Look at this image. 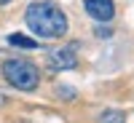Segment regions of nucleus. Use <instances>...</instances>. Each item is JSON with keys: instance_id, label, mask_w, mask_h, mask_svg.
<instances>
[{"instance_id": "7ed1b4c3", "label": "nucleus", "mask_w": 134, "mask_h": 123, "mask_svg": "<svg viewBox=\"0 0 134 123\" xmlns=\"http://www.w3.org/2000/svg\"><path fill=\"white\" fill-rule=\"evenodd\" d=\"M83 5H86V14L97 21H110L115 14L113 0H83Z\"/></svg>"}, {"instance_id": "423d86ee", "label": "nucleus", "mask_w": 134, "mask_h": 123, "mask_svg": "<svg viewBox=\"0 0 134 123\" xmlns=\"http://www.w3.org/2000/svg\"><path fill=\"white\" fill-rule=\"evenodd\" d=\"M8 43L11 46H19V48H38V40H32V38H24V35H11L8 38Z\"/></svg>"}, {"instance_id": "39448f33", "label": "nucleus", "mask_w": 134, "mask_h": 123, "mask_svg": "<svg viewBox=\"0 0 134 123\" xmlns=\"http://www.w3.org/2000/svg\"><path fill=\"white\" fill-rule=\"evenodd\" d=\"M97 123H126V115L121 113V110H105Z\"/></svg>"}, {"instance_id": "20e7f679", "label": "nucleus", "mask_w": 134, "mask_h": 123, "mask_svg": "<svg viewBox=\"0 0 134 123\" xmlns=\"http://www.w3.org/2000/svg\"><path fill=\"white\" fill-rule=\"evenodd\" d=\"M75 64H78V59H75L72 48H59L51 54V67H57V70H72Z\"/></svg>"}, {"instance_id": "f03ea898", "label": "nucleus", "mask_w": 134, "mask_h": 123, "mask_svg": "<svg viewBox=\"0 0 134 123\" xmlns=\"http://www.w3.org/2000/svg\"><path fill=\"white\" fill-rule=\"evenodd\" d=\"M3 78L14 88H19V91H32L38 86V80H40L38 67L30 64L27 59H8L3 64Z\"/></svg>"}, {"instance_id": "6e6552de", "label": "nucleus", "mask_w": 134, "mask_h": 123, "mask_svg": "<svg viewBox=\"0 0 134 123\" xmlns=\"http://www.w3.org/2000/svg\"><path fill=\"white\" fill-rule=\"evenodd\" d=\"M8 3H11V0H0V5H8Z\"/></svg>"}, {"instance_id": "0eeeda50", "label": "nucleus", "mask_w": 134, "mask_h": 123, "mask_svg": "<svg viewBox=\"0 0 134 123\" xmlns=\"http://www.w3.org/2000/svg\"><path fill=\"white\" fill-rule=\"evenodd\" d=\"M97 35H99V38H110V30H105V27H99V30H97Z\"/></svg>"}, {"instance_id": "f257e3e1", "label": "nucleus", "mask_w": 134, "mask_h": 123, "mask_svg": "<svg viewBox=\"0 0 134 123\" xmlns=\"http://www.w3.org/2000/svg\"><path fill=\"white\" fill-rule=\"evenodd\" d=\"M24 21L40 38H62L67 32V16L54 3H32L24 14Z\"/></svg>"}]
</instances>
